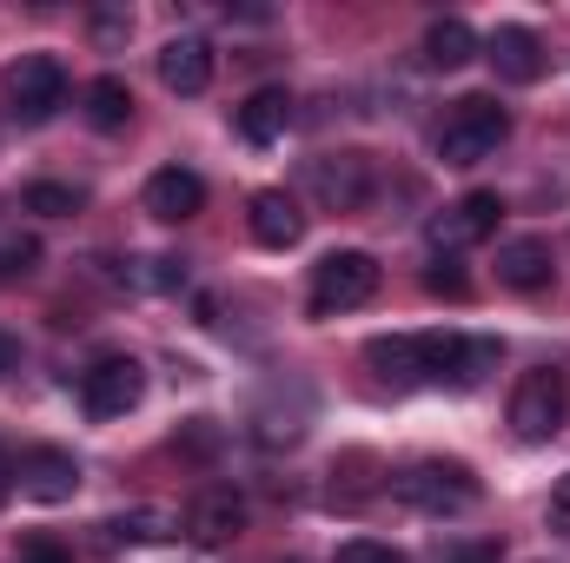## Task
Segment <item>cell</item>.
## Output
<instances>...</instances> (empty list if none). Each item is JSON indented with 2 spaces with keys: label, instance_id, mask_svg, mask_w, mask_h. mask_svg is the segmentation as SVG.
I'll use <instances>...</instances> for the list:
<instances>
[{
  "label": "cell",
  "instance_id": "cell-1",
  "mask_svg": "<svg viewBox=\"0 0 570 563\" xmlns=\"http://www.w3.org/2000/svg\"><path fill=\"white\" fill-rule=\"evenodd\" d=\"M392 497L405 511H425V517H458V511L478 504V477L464 464H451V457H419V464H405L392 477Z\"/></svg>",
  "mask_w": 570,
  "mask_h": 563
},
{
  "label": "cell",
  "instance_id": "cell-2",
  "mask_svg": "<svg viewBox=\"0 0 570 563\" xmlns=\"http://www.w3.org/2000/svg\"><path fill=\"white\" fill-rule=\"evenodd\" d=\"M511 134V113L491 100V93H471V100H458L451 107V120L438 127V159L444 166H478V159H491L498 146Z\"/></svg>",
  "mask_w": 570,
  "mask_h": 563
},
{
  "label": "cell",
  "instance_id": "cell-3",
  "mask_svg": "<svg viewBox=\"0 0 570 563\" xmlns=\"http://www.w3.org/2000/svg\"><path fill=\"white\" fill-rule=\"evenodd\" d=\"M419 372L425 385H484V372H498V338H464V332H425L419 338Z\"/></svg>",
  "mask_w": 570,
  "mask_h": 563
},
{
  "label": "cell",
  "instance_id": "cell-4",
  "mask_svg": "<svg viewBox=\"0 0 570 563\" xmlns=\"http://www.w3.org/2000/svg\"><path fill=\"white\" fill-rule=\"evenodd\" d=\"M570 418V385L564 372H551V365H538V372H524L518 378V392H511V431L524 437V444H551Z\"/></svg>",
  "mask_w": 570,
  "mask_h": 563
},
{
  "label": "cell",
  "instance_id": "cell-5",
  "mask_svg": "<svg viewBox=\"0 0 570 563\" xmlns=\"http://www.w3.org/2000/svg\"><path fill=\"white\" fill-rule=\"evenodd\" d=\"M372 292H379V259L372 253H325L312 266V318L358 312Z\"/></svg>",
  "mask_w": 570,
  "mask_h": 563
},
{
  "label": "cell",
  "instance_id": "cell-6",
  "mask_svg": "<svg viewBox=\"0 0 570 563\" xmlns=\"http://www.w3.org/2000/svg\"><path fill=\"white\" fill-rule=\"evenodd\" d=\"M7 100L20 113V127H47L60 107H67V67L53 53H27L7 67Z\"/></svg>",
  "mask_w": 570,
  "mask_h": 563
},
{
  "label": "cell",
  "instance_id": "cell-7",
  "mask_svg": "<svg viewBox=\"0 0 570 563\" xmlns=\"http://www.w3.org/2000/svg\"><path fill=\"white\" fill-rule=\"evenodd\" d=\"M305 186H312V199H318L325 213H358V206L372 199L379 172H372L365 152H318V159L305 166Z\"/></svg>",
  "mask_w": 570,
  "mask_h": 563
},
{
  "label": "cell",
  "instance_id": "cell-8",
  "mask_svg": "<svg viewBox=\"0 0 570 563\" xmlns=\"http://www.w3.org/2000/svg\"><path fill=\"white\" fill-rule=\"evenodd\" d=\"M498 219H504V199H498V192H464L458 206H444V213L431 219L425 239H431V253H438V259H451V253L484 246V239L498 233Z\"/></svg>",
  "mask_w": 570,
  "mask_h": 563
},
{
  "label": "cell",
  "instance_id": "cell-9",
  "mask_svg": "<svg viewBox=\"0 0 570 563\" xmlns=\"http://www.w3.org/2000/svg\"><path fill=\"white\" fill-rule=\"evenodd\" d=\"M146 398V372H140V358H100L87 378H80V405H87V418H100V424H114V418H127L134 405Z\"/></svg>",
  "mask_w": 570,
  "mask_h": 563
},
{
  "label": "cell",
  "instance_id": "cell-10",
  "mask_svg": "<svg viewBox=\"0 0 570 563\" xmlns=\"http://www.w3.org/2000/svg\"><path fill=\"white\" fill-rule=\"evenodd\" d=\"M13 484H20V497H33V504H73L80 464H73V451L33 444V451H20V464H13Z\"/></svg>",
  "mask_w": 570,
  "mask_h": 563
},
{
  "label": "cell",
  "instance_id": "cell-11",
  "mask_svg": "<svg viewBox=\"0 0 570 563\" xmlns=\"http://www.w3.org/2000/svg\"><path fill=\"white\" fill-rule=\"evenodd\" d=\"M159 80H166V93H206L213 87V40H199V33H173L166 47H159Z\"/></svg>",
  "mask_w": 570,
  "mask_h": 563
},
{
  "label": "cell",
  "instance_id": "cell-12",
  "mask_svg": "<svg viewBox=\"0 0 570 563\" xmlns=\"http://www.w3.org/2000/svg\"><path fill=\"white\" fill-rule=\"evenodd\" d=\"M484 60H491L498 80H511V87L544 80V40H538L531 27H498V33L484 40Z\"/></svg>",
  "mask_w": 570,
  "mask_h": 563
},
{
  "label": "cell",
  "instance_id": "cell-13",
  "mask_svg": "<svg viewBox=\"0 0 570 563\" xmlns=\"http://www.w3.org/2000/svg\"><path fill=\"white\" fill-rule=\"evenodd\" d=\"M199 206H206V179H199L193 166H159V172L146 179V213H153V219L179 226V219H193Z\"/></svg>",
  "mask_w": 570,
  "mask_h": 563
},
{
  "label": "cell",
  "instance_id": "cell-14",
  "mask_svg": "<svg viewBox=\"0 0 570 563\" xmlns=\"http://www.w3.org/2000/svg\"><path fill=\"white\" fill-rule=\"evenodd\" d=\"M246 531V497L233 491V484H213L193 511H186V537L193 544H233Z\"/></svg>",
  "mask_w": 570,
  "mask_h": 563
},
{
  "label": "cell",
  "instance_id": "cell-15",
  "mask_svg": "<svg viewBox=\"0 0 570 563\" xmlns=\"http://www.w3.org/2000/svg\"><path fill=\"white\" fill-rule=\"evenodd\" d=\"M246 226H253V239H259V246H273V253H285V246H298V239H305V213H298V199H292V192H253Z\"/></svg>",
  "mask_w": 570,
  "mask_h": 563
},
{
  "label": "cell",
  "instance_id": "cell-16",
  "mask_svg": "<svg viewBox=\"0 0 570 563\" xmlns=\"http://www.w3.org/2000/svg\"><path fill=\"white\" fill-rule=\"evenodd\" d=\"M498 285H511V292L551 285V246L544 239H504L498 246Z\"/></svg>",
  "mask_w": 570,
  "mask_h": 563
},
{
  "label": "cell",
  "instance_id": "cell-17",
  "mask_svg": "<svg viewBox=\"0 0 570 563\" xmlns=\"http://www.w3.org/2000/svg\"><path fill=\"white\" fill-rule=\"evenodd\" d=\"M285 127H292V93H285V87H259V93L239 107V134L253 146L285 140Z\"/></svg>",
  "mask_w": 570,
  "mask_h": 563
},
{
  "label": "cell",
  "instance_id": "cell-18",
  "mask_svg": "<svg viewBox=\"0 0 570 563\" xmlns=\"http://www.w3.org/2000/svg\"><path fill=\"white\" fill-rule=\"evenodd\" d=\"M365 365H372L385 385H425V372H419V338H412V332L372 338V345H365Z\"/></svg>",
  "mask_w": 570,
  "mask_h": 563
},
{
  "label": "cell",
  "instance_id": "cell-19",
  "mask_svg": "<svg viewBox=\"0 0 570 563\" xmlns=\"http://www.w3.org/2000/svg\"><path fill=\"white\" fill-rule=\"evenodd\" d=\"M425 60L438 67V73H458V67H471V60H478V33H471L458 13H451V20H431Z\"/></svg>",
  "mask_w": 570,
  "mask_h": 563
},
{
  "label": "cell",
  "instance_id": "cell-20",
  "mask_svg": "<svg viewBox=\"0 0 570 563\" xmlns=\"http://www.w3.org/2000/svg\"><path fill=\"white\" fill-rule=\"evenodd\" d=\"M87 120H94L100 134L127 127V120H134V87H127L120 73H100V80L87 87Z\"/></svg>",
  "mask_w": 570,
  "mask_h": 563
},
{
  "label": "cell",
  "instance_id": "cell-21",
  "mask_svg": "<svg viewBox=\"0 0 570 563\" xmlns=\"http://www.w3.org/2000/svg\"><path fill=\"white\" fill-rule=\"evenodd\" d=\"M107 537H114V544H166V537H179V517L146 504V511H127V517H114V524H107Z\"/></svg>",
  "mask_w": 570,
  "mask_h": 563
},
{
  "label": "cell",
  "instance_id": "cell-22",
  "mask_svg": "<svg viewBox=\"0 0 570 563\" xmlns=\"http://www.w3.org/2000/svg\"><path fill=\"white\" fill-rule=\"evenodd\" d=\"M127 292H186V259H127V273H120Z\"/></svg>",
  "mask_w": 570,
  "mask_h": 563
},
{
  "label": "cell",
  "instance_id": "cell-23",
  "mask_svg": "<svg viewBox=\"0 0 570 563\" xmlns=\"http://www.w3.org/2000/svg\"><path fill=\"white\" fill-rule=\"evenodd\" d=\"M27 213H40V219H67V213H80V192L73 186H53V179H40V186H27V199H20Z\"/></svg>",
  "mask_w": 570,
  "mask_h": 563
},
{
  "label": "cell",
  "instance_id": "cell-24",
  "mask_svg": "<svg viewBox=\"0 0 570 563\" xmlns=\"http://www.w3.org/2000/svg\"><path fill=\"white\" fill-rule=\"evenodd\" d=\"M33 259H40V246H33V239H0V279H27V273H33Z\"/></svg>",
  "mask_w": 570,
  "mask_h": 563
},
{
  "label": "cell",
  "instance_id": "cell-25",
  "mask_svg": "<svg viewBox=\"0 0 570 563\" xmlns=\"http://www.w3.org/2000/svg\"><path fill=\"white\" fill-rule=\"evenodd\" d=\"M127 33H134V13H127V7H100V13H94V40H100V47H120Z\"/></svg>",
  "mask_w": 570,
  "mask_h": 563
},
{
  "label": "cell",
  "instance_id": "cell-26",
  "mask_svg": "<svg viewBox=\"0 0 570 563\" xmlns=\"http://www.w3.org/2000/svg\"><path fill=\"white\" fill-rule=\"evenodd\" d=\"M332 563H405L392 544H372V537H352V544H338V557Z\"/></svg>",
  "mask_w": 570,
  "mask_h": 563
},
{
  "label": "cell",
  "instance_id": "cell-27",
  "mask_svg": "<svg viewBox=\"0 0 570 563\" xmlns=\"http://www.w3.org/2000/svg\"><path fill=\"white\" fill-rule=\"evenodd\" d=\"M438 563H498V544H491V537H478V544H451Z\"/></svg>",
  "mask_w": 570,
  "mask_h": 563
},
{
  "label": "cell",
  "instance_id": "cell-28",
  "mask_svg": "<svg viewBox=\"0 0 570 563\" xmlns=\"http://www.w3.org/2000/svg\"><path fill=\"white\" fill-rule=\"evenodd\" d=\"M425 285H431V292H451V298H458V292H464V273H458L451 259H438V266L425 273Z\"/></svg>",
  "mask_w": 570,
  "mask_h": 563
},
{
  "label": "cell",
  "instance_id": "cell-29",
  "mask_svg": "<svg viewBox=\"0 0 570 563\" xmlns=\"http://www.w3.org/2000/svg\"><path fill=\"white\" fill-rule=\"evenodd\" d=\"M20 563H73L60 544H47V537H33V544H20Z\"/></svg>",
  "mask_w": 570,
  "mask_h": 563
},
{
  "label": "cell",
  "instance_id": "cell-30",
  "mask_svg": "<svg viewBox=\"0 0 570 563\" xmlns=\"http://www.w3.org/2000/svg\"><path fill=\"white\" fill-rule=\"evenodd\" d=\"M551 531H564V537H570V477L551 491Z\"/></svg>",
  "mask_w": 570,
  "mask_h": 563
},
{
  "label": "cell",
  "instance_id": "cell-31",
  "mask_svg": "<svg viewBox=\"0 0 570 563\" xmlns=\"http://www.w3.org/2000/svg\"><path fill=\"white\" fill-rule=\"evenodd\" d=\"M7 497H13V457H7V444H0V511H7Z\"/></svg>",
  "mask_w": 570,
  "mask_h": 563
},
{
  "label": "cell",
  "instance_id": "cell-32",
  "mask_svg": "<svg viewBox=\"0 0 570 563\" xmlns=\"http://www.w3.org/2000/svg\"><path fill=\"white\" fill-rule=\"evenodd\" d=\"M13 365H20V345H13V338H7V332H0V378H7V372H13Z\"/></svg>",
  "mask_w": 570,
  "mask_h": 563
}]
</instances>
